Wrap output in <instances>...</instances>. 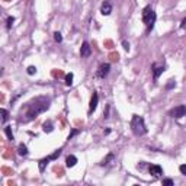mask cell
Returning <instances> with one entry per match:
<instances>
[{"instance_id":"cell-22","label":"cell","mask_w":186,"mask_h":186,"mask_svg":"<svg viewBox=\"0 0 186 186\" xmlns=\"http://www.w3.org/2000/svg\"><path fill=\"white\" fill-rule=\"evenodd\" d=\"M54 39H55V42H61L63 41V35L60 34V32H54Z\"/></svg>"},{"instance_id":"cell-13","label":"cell","mask_w":186,"mask_h":186,"mask_svg":"<svg viewBox=\"0 0 186 186\" xmlns=\"http://www.w3.org/2000/svg\"><path fill=\"white\" fill-rule=\"evenodd\" d=\"M50 161H51L50 157H45V159H42V160H39L38 169H39V172H41V173H44V172H45V167L48 166V163H50Z\"/></svg>"},{"instance_id":"cell-17","label":"cell","mask_w":186,"mask_h":186,"mask_svg":"<svg viewBox=\"0 0 186 186\" xmlns=\"http://www.w3.org/2000/svg\"><path fill=\"white\" fill-rule=\"evenodd\" d=\"M0 112H2V124H6L7 122V119H9V110L4 109V108H2Z\"/></svg>"},{"instance_id":"cell-26","label":"cell","mask_w":186,"mask_h":186,"mask_svg":"<svg viewBox=\"0 0 186 186\" xmlns=\"http://www.w3.org/2000/svg\"><path fill=\"white\" fill-rule=\"evenodd\" d=\"M179 170H180L182 174H186V164H180L179 166Z\"/></svg>"},{"instance_id":"cell-15","label":"cell","mask_w":186,"mask_h":186,"mask_svg":"<svg viewBox=\"0 0 186 186\" xmlns=\"http://www.w3.org/2000/svg\"><path fill=\"white\" fill-rule=\"evenodd\" d=\"M4 134H6V137L9 138V141H15V135H13V131H12V127L10 125H6V127L3 128Z\"/></svg>"},{"instance_id":"cell-9","label":"cell","mask_w":186,"mask_h":186,"mask_svg":"<svg viewBox=\"0 0 186 186\" xmlns=\"http://www.w3.org/2000/svg\"><path fill=\"white\" fill-rule=\"evenodd\" d=\"M148 172H150V174H153L154 178H159V176L163 174V167L159 164H150L148 166Z\"/></svg>"},{"instance_id":"cell-20","label":"cell","mask_w":186,"mask_h":186,"mask_svg":"<svg viewBox=\"0 0 186 186\" xmlns=\"http://www.w3.org/2000/svg\"><path fill=\"white\" fill-rule=\"evenodd\" d=\"M26 73H28L29 76H34V74H37V67H35V66H29V67L26 68Z\"/></svg>"},{"instance_id":"cell-16","label":"cell","mask_w":186,"mask_h":186,"mask_svg":"<svg viewBox=\"0 0 186 186\" xmlns=\"http://www.w3.org/2000/svg\"><path fill=\"white\" fill-rule=\"evenodd\" d=\"M17 154L22 157H26L28 154H29V151H28V147H26L25 144H21L19 147H17Z\"/></svg>"},{"instance_id":"cell-4","label":"cell","mask_w":186,"mask_h":186,"mask_svg":"<svg viewBox=\"0 0 186 186\" xmlns=\"http://www.w3.org/2000/svg\"><path fill=\"white\" fill-rule=\"evenodd\" d=\"M169 116H172L174 119H180L183 116H186V105H178L172 108L169 110Z\"/></svg>"},{"instance_id":"cell-14","label":"cell","mask_w":186,"mask_h":186,"mask_svg":"<svg viewBox=\"0 0 186 186\" xmlns=\"http://www.w3.org/2000/svg\"><path fill=\"white\" fill-rule=\"evenodd\" d=\"M42 131L46 132V134H50V132L54 131V124H52V121H46L45 124L42 125Z\"/></svg>"},{"instance_id":"cell-29","label":"cell","mask_w":186,"mask_h":186,"mask_svg":"<svg viewBox=\"0 0 186 186\" xmlns=\"http://www.w3.org/2000/svg\"><path fill=\"white\" fill-rule=\"evenodd\" d=\"M110 131H112L110 128H106V130H105V135H109V134H110Z\"/></svg>"},{"instance_id":"cell-5","label":"cell","mask_w":186,"mask_h":186,"mask_svg":"<svg viewBox=\"0 0 186 186\" xmlns=\"http://www.w3.org/2000/svg\"><path fill=\"white\" fill-rule=\"evenodd\" d=\"M110 71V64L109 63H103L99 66V68H97V73H96V76L99 77V79H105L108 74H109Z\"/></svg>"},{"instance_id":"cell-10","label":"cell","mask_w":186,"mask_h":186,"mask_svg":"<svg viewBox=\"0 0 186 186\" xmlns=\"http://www.w3.org/2000/svg\"><path fill=\"white\" fill-rule=\"evenodd\" d=\"M112 9H114L112 7V3L106 0V2H103L102 6H100V13L103 15V16H109L110 13H112Z\"/></svg>"},{"instance_id":"cell-27","label":"cell","mask_w":186,"mask_h":186,"mask_svg":"<svg viewBox=\"0 0 186 186\" xmlns=\"http://www.w3.org/2000/svg\"><path fill=\"white\" fill-rule=\"evenodd\" d=\"M122 45H124V50L125 51H130V42H127L125 39L122 41Z\"/></svg>"},{"instance_id":"cell-28","label":"cell","mask_w":186,"mask_h":186,"mask_svg":"<svg viewBox=\"0 0 186 186\" xmlns=\"http://www.w3.org/2000/svg\"><path fill=\"white\" fill-rule=\"evenodd\" d=\"M180 28H182V29H186V17L182 19V22H180Z\"/></svg>"},{"instance_id":"cell-1","label":"cell","mask_w":186,"mask_h":186,"mask_svg":"<svg viewBox=\"0 0 186 186\" xmlns=\"http://www.w3.org/2000/svg\"><path fill=\"white\" fill-rule=\"evenodd\" d=\"M51 106V97L50 96H37L34 99H31L29 102H26L22 106L21 112H19V122H31L34 121L38 115L50 109Z\"/></svg>"},{"instance_id":"cell-25","label":"cell","mask_w":186,"mask_h":186,"mask_svg":"<svg viewBox=\"0 0 186 186\" xmlns=\"http://www.w3.org/2000/svg\"><path fill=\"white\" fill-rule=\"evenodd\" d=\"M163 185H166V186H173L174 182L172 180V179H163Z\"/></svg>"},{"instance_id":"cell-21","label":"cell","mask_w":186,"mask_h":186,"mask_svg":"<svg viewBox=\"0 0 186 186\" xmlns=\"http://www.w3.org/2000/svg\"><path fill=\"white\" fill-rule=\"evenodd\" d=\"M13 22H15V17H13V16H9V17H7V22H6V28H7V29H10V28H12Z\"/></svg>"},{"instance_id":"cell-6","label":"cell","mask_w":186,"mask_h":186,"mask_svg":"<svg viewBox=\"0 0 186 186\" xmlns=\"http://www.w3.org/2000/svg\"><path fill=\"white\" fill-rule=\"evenodd\" d=\"M164 70H166V66H157L156 63L154 64H151V73H153V79L154 80H157L159 77L164 73Z\"/></svg>"},{"instance_id":"cell-7","label":"cell","mask_w":186,"mask_h":186,"mask_svg":"<svg viewBox=\"0 0 186 186\" xmlns=\"http://www.w3.org/2000/svg\"><path fill=\"white\" fill-rule=\"evenodd\" d=\"M80 55H81V58H89L90 55H92V46H90V44L87 41H85V42L81 44Z\"/></svg>"},{"instance_id":"cell-19","label":"cell","mask_w":186,"mask_h":186,"mask_svg":"<svg viewBox=\"0 0 186 186\" xmlns=\"http://www.w3.org/2000/svg\"><path fill=\"white\" fill-rule=\"evenodd\" d=\"M73 73H68V74H66V85L67 86H71L73 85Z\"/></svg>"},{"instance_id":"cell-12","label":"cell","mask_w":186,"mask_h":186,"mask_svg":"<svg viewBox=\"0 0 186 186\" xmlns=\"http://www.w3.org/2000/svg\"><path fill=\"white\" fill-rule=\"evenodd\" d=\"M76 164H77V157H76V156H73V154L67 156V159H66V166H67L68 169L74 167Z\"/></svg>"},{"instance_id":"cell-3","label":"cell","mask_w":186,"mask_h":186,"mask_svg":"<svg viewBox=\"0 0 186 186\" xmlns=\"http://www.w3.org/2000/svg\"><path fill=\"white\" fill-rule=\"evenodd\" d=\"M141 19H143V23L147 28V32H151L153 28H154V23L157 21V13L154 12V9L151 6H145L143 9V13H141Z\"/></svg>"},{"instance_id":"cell-2","label":"cell","mask_w":186,"mask_h":186,"mask_svg":"<svg viewBox=\"0 0 186 186\" xmlns=\"http://www.w3.org/2000/svg\"><path fill=\"white\" fill-rule=\"evenodd\" d=\"M130 127H131V131L135 137H143V135H145L148 131L147 125H145V121H144V118L140 116V115H132Z\"/></svg>"},{"instance_id":"cell-8","label":"cell","mask_w":186,"mask_h":186,"mask_svg":"<svg viewBox=\"0 0 186 186\" xmlns=\"http://www.w3.org/2000/svg\"><path fill=\"white\" fill-rule=\"evenodd\" d=\"M97 103H99V95H97V92H93L92 97H90V103H89V115H92L96 110Z\"/></svg>"},{"instance_id":"cell-11","label":"cell","mask_w":186,"mask_h":186,"mask_svg":"<svg viewBox=\"0 0 186 186\" xmlns=\"http://www.w3.org/2000/svg\"><path fill=\"white\" fill-rule=\"evenodd\" d=\"M114 161H115V154H114V153H109V154H108V156H106L105 159L100 161V166H102V167H108V166H110Z\"/></svg>"},{"instance_id":"cell-24","label":"cell","mask_w":186,"mask_h":186,"mask_svg":"<svg viewBox=\"0 0 186 186\" xmlns=\"http://www.w3.org/2000/svg\"><path fill=\"white\" fill-rule=\"evenodd\" d=\"M174 86H176V81H174V80H169V83L166 85V89L170 90V89H173Z\"/></svg>"},{"instance_id":"cell-18","label":"cell","mask_w":186,"mask_h":186,"mask_svg":"<svg viewBox=\"0 0 186 186\" xmlns=\"http://www.w3.org/2000/svg\"><path fill=\"white\" fill-rule=\"evenodd\" d=\"M61 153H63V147H61V148H58V150H55V151L52 153V154H50V156H48V157H50L51 160H55V159H58V157L61 156Z\"/></svg>"},{"instance_id":"cell-23","label":"cell","mask_w":186,"mask_h":186,"mask_svg":"<svg viewBox=\"0 0 186 186\" xmlns=\"http://www.w3.org/2000/svg\"><path fill=\"white\" fill-rule=\"evenodd\" d=\"M80 134V130H73L71 132H70V135H68V140H73V137H76Z\"/></svg>"}]
</instances>
